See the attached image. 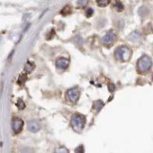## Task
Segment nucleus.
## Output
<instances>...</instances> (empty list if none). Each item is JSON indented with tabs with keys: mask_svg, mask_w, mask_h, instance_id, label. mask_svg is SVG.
Returning <instances> with one entry per match:
<instances>
[{
	"mask_svg": "<svg viewBox=\"0 0 153 153\" xmlns=\"http://www.w3.org/2000/svg\"><path fill=\"white\" fill-rule=\"evenodd\" d=\"M152 65V63L151 58H149V56H143L138 61L137 69H138V71L140 72H146L151 69Z\"/></svg>",
	"mask_w": 153,
	"mask_h": 153,
	"instance_id": "obj_2",
	"label": "nucleus"
},
{
	"mask_svg": "<svg viewBox=\"0 0 153 153\" xmlns=\"http://www.w3.org/2000/svg\"><path fill=\"white\" fill-rule=\"evenodd\" d=\"M115 8H116V9L117 11H122L123 9V5H122L121 2H117L116 4H115Z\"/></svg>",
	"mask_w": 153,
	"mask_h": 153,
	"instance_id": "obj_14",
	"label": "nucleus"
},
{
	"mask_svg": "<svg viewBox=\"0 0 153 153\" xmlns=\"http://www.w3.org/2000/svg\"><path fill=\"white\" fill-rule=\"evenodd\" d=\"M110 2V0H96V3L100 7L106 6Z\"/></svg>",
	"mask_w": 153,
	"mask_h": 153,
	"instance_id": "obj_11",
	"label": "nucleus"
},
{
	"mask_svg": "<svg viewBox=\"0 0 153 153\" xmlns=\"http://www.w3.org/2000/svg\"><path fill=\"white\" fill-rule=\"evenodd\" d=\"M103 106H104V103L102 101H100V100H98V101L95 102L94 104V108H95L97 112H99V111H100L101 110V108L103 107Z\"/></svg>",
	"mask_w": 153,
	"mask_h": 153,
	"instance_id": "obj_9",
	"label": "nucleus"
},
{
	"mask_svg": "<svg viewBox=\"0 0 153 153\" xmlns=\"http://www.w3.org/2000/svg\"><path fill=\"white\" fill-rule=\"evenodd\" d=\"M41 129L40 124L35 120L29 121L28 122V129L32 132H36Z\"/></svg>",
	"mask_w": 153,
	"mask_h": 153,
	"instance_id": "obj_8",
	"label": "nucleus"
},
{
	"mask_svg": "<svg viewBox=\"0 0 153 153\" xmlns=\"http://www.w3.org/2000/svg\"><path fill=\"white\" fill-rule=\"evenodd\" d=\"M55 153H68V151L65 148H59L56 150Z\"/></svg>",
	"mask_w": 153,
	"mask_h": 153,
	"instance_id": "obj_17",
	"label": "nucleus"
},
{
	"mask_svg": "<svg viewBox=\"0 0 153 153\" xmlns=\"http://www.w3.org/2000/svg\"><path fill=\"white\" fill-rule=\"evenodd\" d=\"M34 69V65L33 63H31V62H28V63H26V66H25V71H26V72L29 73V72L33 71V69Z\"/></svg>",
	"mask_w": 153,
	"mask_h": 153,
	"instance_id": "obj_10",
	"label": "nucleus"
},
{
	"mask_svg": "<svg viewBox=\"0 0 153 153\" xmlns=\"http://www.w3.org/2000/svg\"><path fill=\"white\" fill-rule=\"evenodd\" d=\"M87 2H88V0H78L77 5H78L79 6L83 7L87 4Z\"/></svg>",
	"mask_w": 153,
	"mask_h": 153,
	"instance_id": "obj_16",
	"label": "nucleus"
},
{
	"mask_svg": "<svg viewBox=\"0 0 153 153\" xmlns=\"http://www.w3.org/2000/svg\"><path fill=\"white\" fill-rule=\"evenodd\" d=\"M139 38H140V35H139V34L138 33H132V34L129 36V39H130V40H132V42L137 41V40L139 39Z\"/></svg>",
	"mask_w": 153,
	"mask_h": 153,
	"instance_id": "obj_12",
	"label": "nucleus"
},
{
	"mask_svg": "<svg viewBox=\"0 0 153 153\" xmlns=\"http://www.w3.org/2000/svg\"><path fill=\"white\" fill-rule=\"evenodd\" d=\"M69 65V60L65 58H58L56 61V67L59 69H66Z\"/></svg>",
	"mask_w": 153,
	"mask_h": 153,
	"instance_id": "obj_7",
	"label": "nucleus"
},
{
	"mask_svg": "<svg viewBox=\"0 0 153 153\" xmlns=\"http://www.w3.org/2000/svg\"><path fill=\"white\" fill-rule=\"evenodd\" d=\"M17 106H18V108L21 110L23 109V108H25V103H24V102L22 101L21 99H19V100H18Z\"/></svg>",
	"mask_w": 153,
	"mask_h": 153,
	"instance_id": "obj_15",
	"label": "nucleus"
},
{
	"mask_svg": "<svg viewBox=\"0 0 153 153\" xmlns=\"http://www.w3.org/2000/svg\"><path fill=\"white\" fill-rule=\"evenodd\" d=\"M24 122L19 118H15L12 121V129L15 133H19L22 129Z\"/></svg>",
	"mask_w": 153,
	"mask_h": 153,
	"instance_id": "obj_6",
	"label": "nucleus"
},
{
	"mask_svg": "<svg viewBox=\"0 0 153 153\" xmlns=\"http://www.w3.org/2000/svg\"><path fill=\"white\" fill-rule=\"evenodd\" d=\"M109 90L110 91V92H113L115 90V86L113 84H110L109 85Z\"/></svg>",
	"mask_w": 153,
	"mask_h": 153,
	"instance_id": "obj_19",
	"label": "nucleus"
},
{
	"mask_svg": "<svg viewBox=\"0 0 153 153\" xmlns=\"http://www.w3.org/2000/svg\"><path fill=\"white\" fill-rule=\"evenodd\" d=\"M116 39V33H115L113 31H109L108 33H106L104 36L103 37L102 42L106 45H112L115 42Z\"/></svg>",
	"mask_w": 153,
	"mask_h": 153,
	"instance_id": "obj_5",
	"label": "nucleus"
},
{
	"mask_svg": "<svg viewBox=\"0 0 153 153\" xmlns=\"http://www.w3.org/2000/svg\"><path fill=\"white\" fill-rule=\"evenodd\" d=\"M131 55H132L131 50H130V48L126 47V46L119 47L115 52V56H116L117 59L121 61V62H123V63L127 62L130 59Z\"/></svg>",
	"mask_w": 153,
	"mask_h": 153,
	"instance_id": "obj_1",
	"label": "nucleus"
},
{
	"mask_svg": "<svg viewBox=\"0 0 153 153\" xmlns=\"http://www.w3.org/2000/svg\"><path fill=\"white\" fill-rule=\"evenodd\" d=\"M86 123L85 117L82 115L76 114L72 117L71 119V125L74 129L76 131H81L83 129Z\"/></svg>",
	"mask_w": 153,
	"mask_h": 153,
	"instance_id": "obj_3",
	"label": "nucleus"
},
{
	"mask_svg": "<svg viewBox=\"0 0 153 153\" xmlns=\"http://www.w3.org/2000/svg\"><path fill=\"white\" fill-rule=\"evenodd\" d=\"M93 13H94V10L91 8H89V9H87V12H86V15L87 17H90L93 15Z\"/></svg>",
	"mask_w": 153,
	"mask_h": 153,
	"instance_id": "obj_18",
	"label": "nucleus"
},
{
	"mask_svg": "<svg viewBox=\"0 0 153 153\" xmlns=\"http://www.w3.org/2000/svg\"><path fill=\"white\" fill-rule=\"evenodd\" d=\"M67 95H68V99H69L71 102L75 103V102H77V100H78L79 99V96H80V89H79L77 87L70 88V90L68 91Z\"/></svg>",
	"mask_w": 153,
	"mask_h": 153,
	"instance_id": "obj_4",
	"label": "nucleus"
},
{
	"mask_svg": "<svg viewBox=\"0 0 153 153\" xmlns=\"http://www.w3.org/2000/svg\"><path fill=\"white\" fill-rule=\"evenodd\" d=\"M26 80H27V76L26 75H21V76H19L18 82H19V84H23V83L26 82Z\"/></svg>",
	"mask_w": 153,
	"mask_h": 153,
	"instance_id": "obj_13",
	"label": "nucleus"
}]
</instances>
